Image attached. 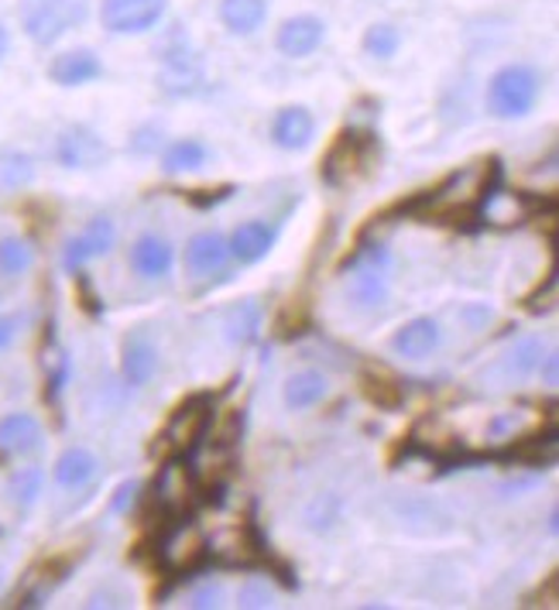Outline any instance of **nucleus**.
<instances>
[{
    "mask_svg": "<svg viewBox=\"0 0 559 610\" xmlns=\"http://www.w3.org/2000/svg\"><path fill=\"white\" fill-rule=\"evenodd\" d=\"M55 158L62 169H100L107 165L110 148L97 131H89L83 124H73L55 138Z\"/></svg>",
    "mask_w": 559,
    "mask_h": 610,
    "instance_id": "7",
    "label": "nucleus"
},
{
    "mask_svg": "<svg viewBox=\"0 0 559 610\" xmlns=\"http://www.w3.org/2000/svg\"><path fill=\"white\" fill-rule=\"evenodd\" d=\"M340 271H351V296L357 299V306H375L385 299L388 288V250L381 244L364 247L357 244L354 254H347Z\"/></svg>",
    "mask_w": 559,
    "mask_h": 610,
    "instance_id": "4",
    "label": "nucleus"
},
{
    "mask_svg": "<svg viewBox=\"0 0 559 610\" xmlns=\"http://www.w3.org/2000/svg\"><path fill=\"white\" fill-rule=\"evenodd\" d=\"M221 600H224L221 587H206V590L193 593V607H221Z\"/></svg>",
    "mask_w": 559,
    "mask_h": 610,
    "instance_id": "35",
    "label": "nucleus"
},
{
    "mask_svg": "<svg viewBox=\"0 0 559 610\" xmlns=\"http://www.w3.org/2000/svg\"><path fill=\"white\" fill-rule=\"evenodd\" d=\"M89 18V0H21V28L35 45H55Z\"/></svg>",
    "mask_w": 559,
    "mask_h": 610,
    "instance_id": "1",
    "label": "nucleus"
},
{
    "mask_svg": "<svg viewBox=\"0 0 559 610\" xmlns=\"http://www.w3.org/2000/svg\"><path fill=\"white\" fill-rule=\"evenodd\" d=\"M326 398V377L320 371H299L286 384L289 408H313Z\"/></svg>",
    "mask_w": 559,
    "mask_h": 610,
    "instance_id": "21",
    "label": "nucleus"
},
{
    "mask_svg": "<svg viewBox=\"0 0 559 610\" xmlns=\"http://www.w3.org/2000/svg\"><path fill=\"white\" fill-rule=\"evenodd\" d=\"M209 422H213V398L209 395H196V398L182 402L172 411V419L162 429L159 442H162V449L169 457H190L193 449L206 439Z\"/></svg>",
    "mask_w": 559,
    "mask_h": 610,
    "instance_id": "3",
    "label": "nucleus"
},
{
    "mask_svg": "<svg viewBox=\"0 0 559 610\" xmlns=\"http://www.w3.org/2000/svg\"><path fill=\"white\" fill-rule=\"evenodd\" d=\"M268 18V0H221V21L234 35H251Z\"/></svg>",
    "mask_w": 559,
    "mask_h": 610,
    "instance_id": "20",
    "label": "nucleus"
},
{
    "mask_svg": "<svg viewBox=\"0 0 559 610\" xmlns=\"http://www.w3.org/2000/svg\"><path fill=\"white\" fill-rule=\"evenodd\" d=\"M206 154H209V151H206L203 141H196V138H182V141L169 145V151H165V158H162V165H165L169 175L196 172V169L206 165Z\"/></svg>",
    "mask_w": 559,
    "mask_h": 610,
    "instance_id": "22",
    "label": "nucleus"
},
{
    "mask_svg": "<svg viewBox=\"0 0 559 610\" xmlns=\"http://www.w3.org/2000/svg\"><path fill=\"white\" fill-rule=\"evenodd\" d=\"M323 35H326V24L313 14H299V18H289L282 28H278V52L289 55V58H305L313 55L320 45H323Z\"/></svg>",
    "mask_w": 559,
    "mask_h": 610,
    "instance_id": "11",
    "label": "nucleus"
},
{
    "mask_svg": "<svg viewBox=\"0 0 559 610\" xmlns=\"http://www.w3.org/2000/svg\"><path fill=\"white\" fill-rule=\"evenodd\" d=\"M159 371V346L151 343V336L144 330L131 333L123 340V350H120V374L123 381L131 384V388H144V384L154 377Z\"/></svg>",
    "mask_w": 559,
    "mask_h": 610,
    "instance_id": "10",
    "label": "nucleus"
},
{
    "mask_svg": "<svg viewBox=\"0 0 559 610\" xmlns=\"http://www.w3.org/2000/svg\"><path fill=\"white\" fill-rule=\"evenodd\" d=\"M361 388H364L367 402L378 405V408H398L401 402H406V395H401L398 384L388 381V377H378V374H364L361 377Z\"/></svg>",
    "mask_w": 559,
    "mask_h": 610,
    "instance_id": "28",
    "label": "nucleus"
},
{
    "mask_svg": "<svg viewBox=\"0 0 559 610\" xmlns=\"http://www.w3.org/2000/svg\"><path fill=\"white\" fill-rule=\"evenodd\" d=\"M398 45H401V35L395 24H375V28H367V35H364V52L375 58H391Z\"/></svg>",
    "mask_w": 559,
    "mask_h": 610,
    "instance_id": "29",
    "label": "nucleus"
},
{
    "mask_svg": "<svg viewBox=\"0 0 559 610\" xmlns=\"http://www.w3.org/2000/svg\"><path fill=\"white\" fill-rule=\"evenodd\" d=\"M76 278H79V296H83V309L89 312V315H100V299L93 296V288H89V281L76 271Z\"/></svg>",
    "mask_w": 559,
    "mask_h": 610,
    "instance_id": "34",
    "label": "nucleus"
},
{
    "mask_svg": "<svg viewBox=\"0 0 559 610\" xmlns=\"http://www.w3.org/2000/svg\"><path fill=\"white\" fill-rule=\"evenodd\" d=\"M234 192H237V185H221V189H185V192H179V196L196 210H209V206L227 203Z\"/></svg>",
    "mask_w": 559,
    "mask_h": 610,
    "instance_id": "30",
    "label": "nucleus"
},
{
    "mask_svg": "<svg viewBox=\"0 0 559 610\" xmlns=\"http://www.w3.org/2000/svg\"><path fill=\"white\" fill-rule=\"evenodd\" d=\"M49 76H52V83H58V86H86V83H93V79L104 76V62L97 58V52H89V49H73V52H62V55L52 58Z\"/></svg>",
    "mask_w": 559,
    "mask_h": 610,
    "instance_id": "14",
    "label": "nucleus"
},
{
    "mask_svg": "<svg viewBox=\"0 0 559 610\" xmlns=\"http://www.w3.org/2000/svg\"><path fill=\"white\" fill-rule=\"evenodd\" d=\"M21 330V315H0V350H8L18 340Z\"/></svg>",
    "mask_w": 559,
    "mask_h": 610,
    "instance_id": "33",
    "label": "nucleus"
},
{
    "mask_svg": "<svg viewBox=\"0 0 559 610\" xmlns=\"http://www.w3.org/2000/svg\"><path fill=\"white\" fill-rule=\"evenodd\" d=\"M8 45H11V39H8V28H4V24H0V58H4V55H8Z\"/></svg>",
    "mask_w": 559,
    "mask_h": 610,
    "instance_id": "37",
    "label": "nucleus"
},
{
    "mask_svg": "<svg viewBox=\"0 0 559 610\" xmlns=\"http://www.w3.org/2000/svg\"><path fill=\"white\" fill-rule=\"evenodd\" d=\"M97 473H100V460L83 446L66 449V453H62L52 467V477H55V484L62 491H79V488L89 484V480H97Z\"/></svg>",
    "mask_w": 559,
    "mask_h": 610,
    "instance_id": "18",
    "label": "nucleus"
},
{
    "mask_svg": "<svg viewBox=\"0 0 559 610\" xmlns=\"http://www.w3.org/2000/svg\"><path fill=\"white\" fill-rule=\"evenodd\" d=\"M227 336L230 343H255L261 336V309L255 302H240L227 312Z\"/></svg>",
    "mask_w": 559,
    "mask_h": 610,
    "instance_id": "23",
    "label": "nucleus"
},
{
    "mask_svg": "<svg viewBox=\"0 0 559 610\" xmlns=\"http://www.w3.org/2000/svg\"><path fill=\"white\" fill-rule=\"evenodd\" d=\"M278 240V227L275 223H265V220H247L240 227L230 234V254L240 261V265H258L261 258H268L271 247Z\"/></svg>",
    "mask_w": 559,
    "mask_h": 610,
    "instance_id": "12",
    "label": "nucleus"
},
{
    "mask_svg": "<svg viewBox=\"0 0 559 610\" xmlns=\"http://www.w3.org/2000/svg\"><path fill=\"white\" fill-rule=\"evenodd\" d=\"M240 607H271V593L265 584H247L240 590Z\"/></svg>",
    "mask_w": 559,
    "mask_h": 610,
    "instance_id": "31",
    "label": "nucleus"
},
{
    "mask_svg": "<svg viewBox=\"0 0 559 610\" xmlns=\"http://www.w3.org/2000/svg\"><path fill=\"white\" fill-rule=\"evenodd\" d=\"M42 484H45L42 467H18L8 480V494L18 507H31L42 494Z\"/></svg>",
    "mask_w": 559,
    "mask_h": 610,
    "instance_id": "25",
    "label": "nucleus"
},
{
    "mask_svg": "<svg viewBox=\"0 0 559 610\" xmlns=\"http://www.w3.org/2000/svg\"><path fill=\"white\" fill-rule=\"evenodd\" d=\"M165 18V0H104L100 21L110 35H144Z\"/></svg>",
    "mask_w": 559,
    "mask_h": 610,
    "instance_id": "6",
    "label": "nucleus"
},
{
    "mask_svg": "<svg viewBox=\"0 0 559 610\" xmlns=\"http://www.w3.org/2000/svg\"><path fill=\"white\" fill-rule=\"evenodd\" d=\"M162 79L172 93H196L203 83V66L196 52L190 49V39H182L179 31L162 49Z\"/></svg>",
    "mask_w": 559,
    "mask_h": 610,
    "instance_id": "8",
    "label": "nucleus"
},
{
    "mask_svg": "<svg viewBox=\"0 0 559 610\" xmlns=\"http://www.w3.org/2000/svg\"><path fill=\"white\" fill-rule=\"evenodd\" d=\"M175 265V250L165 237H154V234H144L135 240L131 247V268L144 278H162L169 275Z\"/></svg>",
    "mask_w": 559,
    "mask_h": 610,
    "instance_id": "19",
    "label": "nucleus"
},
{
    "mask_svg": "<svg viewBox=\"0 0 559 610\" xmlns=\"http://www.w3.org/2000/svg\"><path fill=\"white\" fill-rule=\"evenodd\" d=\"M230 261V244L224 234L203 231L185 244V271L193 275H213Z\"/></svg>",
    "mask_w": 559,
    "mask_h": 610,
    "instance_id": "17",
    "label": "nucleus"
},
{
    "mask_svg": "<svg viewBox=\"0 0 559 610\" xmlns=\"http://www.w3.org/2000/svg\"><path fill=\"white\" fill-rule=\"evenodd\" d=\"M542 361H546V367H542V364H539V367H542V377H546V384H556V371H559V361H556V353H546Z\"/></svg>",
    "mask_w": 559,
    "mask_h": 610,
    "instance_id": "36",
    "label": "nucleus"
},
{
    "mask_svg": "<svg viewBox=\"0 0 559 610\" xmlns=\"http://www.w3.org/2000/svg\"><path fill=\"white\" fill-rule=\"evenodd\" d=\"M138 491H141L138 480H128V484H120L117 488V497L110 501V511H117V515H120V511H128V504H135Z\"/></svg>",
    "mask_w": 559,
    "mask_h": 610,
    "instance_id": "32",
    "label": "nucleus"
},
{
    "mask_svg": "<svg viewBox=\"0 0 559 610\" xmlns=\"http://www.w3.org/2000/svg\"><path fill=\"white\" fill-rule=\"evenodd\" d=\"M42 446V422L28 411H11L0 419V453L28 457Z\"/></svg>",
    "mask_w": 559,
    "mask_h": 610,
    "instance_id": "13",
    "label": "nucleus"
},
{
    "mask_svg": "<svg viewBox=\"0 0 559 610\" xmlns=\"http://www.w3.org/2000/svg\"><path fill=\"white\" fill-rule=\"evenodd\" d=\"M437 346H440V323L432 315L412 319V323H406L391 336V350L398 353V357H409V361L429 357Z\"/></svg>",
    "mask_w": 559,
    "mask_h": 610,
    "instance_id": "16",
    "label": "nucleus"
},
{
    "mask_svg": "<svg viewBox=\"0 0 559 610\" xmlns=\"http://www.w3.org/2000/svg\"><path fill=\"white\" fill-rule=\"evenodd\" d=\"M542 364V346L536 343V340H522L508 357H505V374H508V381H518V377H525V374H533L536 367Z\"/></svg>",
    "mask_w": 559,
    "mask_h": 610,
    "instance_id": "26",
    "label": "nucleus"
},
{
    "mask_svg": "<svg viewBox=\"0 0 559 610\" xmlns=\"http://www.w3.org/2000/svg\"><path fill=\"white\" fill-rule=\"evenodd\" d=\"M35 179V165L21 151H4L0 154V189H21Z\"/></svg>",
    "mask_w": 559,
    "mask_h": 610,
    "instance_id": "27",
    "label": "nucleus"
},
{
    "mask_svg": "<svg viewBox=\"0 0 559 610\" xmlns=\"http://www.w3.org/2000/svg\"><path fill=\"white\" fill-rule=\"evenodd\" d=\"M117 240V227L114 220L107 216H93L86 227L66 244V250H62V265H66L69 271H79L83 265H89L93 258H104V254L114 247Z\"/></svg>",
    "mask_w": 559,
    "mask_h": 610,
    "instance_id": "9",
    "label": "nucleus"
},
{
    "mask_svg": "<svg viewBox=\"0 0 559 610\" xmlns=\"http://www.w3.org/2000/svg\"><path fill=\"white\" fill-rule=\"evenodd\" d=\"M35 265V247L24 237H4L0 240V278H18Z\"/></svg>",
    "mask_w": 559,
    "mask_h": 610,
    "instance_id": "24",
    "label": "nucleus"
},
{
    "mask_svg": "<svg viewBox=\"0 0 559 610\" xmlns=\"http://www.w3.org/2000/svg\"><path fill=\"white\" fill-rule=\"evenodd\" d=\"M539 93H542V79L533 66H505L502 73H494L487 86V107L494 117L515 120L533 114Z\"/></svg>",
    "mask_w": 559,
    "mask_h": 610,
    "instance_id": "2",
    "label": "nucleus"
},
{
    "mask_svg": "<svg viewBox=\"0 0 559 610\" xmlns=\"http://www.w3.org/2000/svg\"><path fill=\"white\" fill-rule=\"evenodd\" d=\"M370 151H375V135H370V131H340L336 141L323 154L320 179L326 185L351 182L361 172V165L370 158Z\"/></svg>",
    "mask_w": 559,
    "mask_h": 610,
    "instance_id": "5",
    "label": "nucleus"
},
{
    "mask_svg": "<svg viewBox=\"0 0 559 610\" xmlns=\"http://www.w3.org/2000/svg\"><path fill=\"white\" fill-rule=\"evenodd\" d=\"M316 138V120L305 107H286L275 114V124H271V141L286 151H302L309 148V141Z\"/></svg>",
    "mask_w": 559,
    "mask_h": 610,
    "instance_id": "15",
    "label": "nucleus"
}]
</instances>
